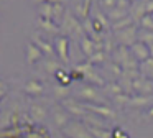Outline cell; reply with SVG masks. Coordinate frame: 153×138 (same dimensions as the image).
Masks as SVG:
<instances>
[{"mask_svg": "<svg viewBox=\"0 0 153 138\" xmlns=\"http://www.w3.org/2000/svg\"><path fill=\"white\" fill-rule=\"evenodd\" d=\"M61 28V35H74V36H79L81 39L84 38V36H87L86 33H84V25H81L79 18H77L76 15H71L69 12H66V15H64V20L63 23L59 25Z\"/></svg>", "mask_w": 153, "mask_h": 138, "instance_id": "1", "label": "cell"}, {"mask_svg": "<svg viewBox=\"0 0 153 138\" xmlns=\"http://www.w3.org/2000/svg\"><path fill=\"white\" fill-rule=\"evenodd\" d=\"M63 133L66 135L68 138H94L92 135H91L87 125H84L82 122H79V120L69 122V125L63 130Z\"/></svg>", "mask_w": 153, "mask_h": 138, "instance_id": "2", "label": "cell"}, {"mask_svg": "<svg viewBox=\"0 0 153 138\" xmlns=\"http://www.w3.org/2000/svg\"><path fill=\"white\" fill-rule=\"evenodd\" d=\"M115 41L120 46H125V48H132L137 41H138V33H137V26H130L125 28L122 31H115Z\"/></svg>", "mask_w": 153, "mask_h": 138, "instance_id": "3", "label": "cell"}, {"mask_svg": "<svg viewBox=\"0 0 153 138\" xmlns=\"http://www.w3.org/2000/svg\"><path fill=\"white\" fill-rule=\"evenodd\" d=\"M77 97H79V102H84V104H100V105L105 104V100L100 97L97 89L92 87V85H84L82 89H79Z\"/></svg>", "mask_w": 153, "mask_h": 138, "instance_id": "4", "label": "cell"}, {"mask_svg": "<svg viewBox=\"0 0 153 138\" xmlns=\"http://www.w3.org/2000/svg\"><path fill=\"white\" fill-rule=\"evenodd\" d=\"M53 45H54V51H56V56L59 58V61L63 64H68L69 62V54H68V51H69V39H68V36L58 35L54 38Z\"/></svg>", "mask_w": 153, "mask_h": 138, "instance_id": "5", "label": "cell"}, {"mask_svg": "<svg viewBox=\"0 0 153 138\" xmlns=\"http://www.w3.org/2000/svg\"><path fill=\"white\" fill-rule=\"evenodd\" d=\"M81 104H82V107L86 108L87 112H91V114H94V115H100V117H104V118H115V112L110 107H107L105 104L100 105V104H84V102H81Z\"/></svg>", "mask_w": 153, "mask_h": 138, "instance_id": "6", "label": "cell"}, {"mask_svg": "<svg viewBox=\"0 0 153 138\" xmlns=\"http://www.w3.org/2000/svg\"><path fill=\"white\" fill-rule=\"evenodd\" d=\"M63 107L66 108L68 112H69L71 115H74V117L77 118H84L89 112L86 110V108L82 107V104H81L79 100H73V99H68V100L63 102Z\"/></svg>", "mask_w": 153, "mask_h": 138, "instance_id": "7", "label": "cell"}, {"mask_svg": "<svg viewBox=\"0 0 153 138\" xmlns=\"http://www.w3.org/2000/svg\"><path fill=\"white\" fill-rule=\"evenodd\" d=\"M130 51H132V56H133V58H135L138 62H143V61H146V59L152 58L148 45H145V43H142V41H137L135 45L130 48Z\"/></svg>", "mask_w": 153, "mask_h": 138, "instance_id": "8", "label": "cell"}, {"mask_svg": "<svg viewBox=\"0 0 153 138\" xmlns=\"http://www.w3.org/2000/svg\"><path fill=\"white\" fill-rule=\"evenodd\" d=\"M33 45H36L38 48L41 49V53H43L46 58H54L56 56V51H54V45H51L50 41H46L45 38H41L40 35H35L33 36Z\"/></svg>", "mask_w": 153, "mask_h": 138, "instance_id": "9", "label": "cell"}, {"mask_svg": "<svg viewBox=\"0 0 153 138\" xmlns=\"http://www.w3.org/2000/svg\"><path fill=\"white\" fill-rule=\"evenodd\" d=\"M25 58H27L28 64H35V62H38L41 58H43V53H41V49L38 48L36 45L28 43L27 48H25Z\"/></svg>", "mask_w": 153, "mask_h": 138, "instance_id": "10", "label": "cell"}, {"mask_svg": "<svg viewBox=\"0 0 153 138\" xmlns=\"http://www.w3.org/2000/svg\"><path fill=\"white\" fill-rule=\"evenodd\" d=\"M54 122H56V127L61 128V130H64V128L69 125V112L66 110L64 107H58L54 108Z\"/></svg>", "mask_w": 153, "mask_h": 138, "instance_id": "11", "label": "cell"}, {"mask_svg": "<svg viewBox=\"0 0 153 138\" xmlns=\"http://www.w3.org/2000/svg\"><path fill=\"white\" fill-rule=\"evenodd\" d=\"M38 26H40L43 31L46 33H51V35H61V28L59 25L53 22V20H46V18H38Z\"/></svg>", "mask_w": 153, "mask_h": 138, "instance_id": "12", "label": "cell"}, {"mask_svg": "<svg viewBox=\"0 0 153 138\" xmlns=\"http://www.w3.org/2000/svg\"><path fill=\"white\" fill-rule=\"evenodd\" d=\"M146 15V2L145 3H132V7H130V16L133 18V22H142V18Z\"/></svg>", "mask_w": 153, "mask_h": 138, "instance_id": "13", "label": "cell"}, {"mask_svg": "<svg viewBox=\"0 0 153 138\" xmlns=\"http://www.w3.org/2000/svg\"><path fill=\"white\" fill-rule=\"evenodd\" d=\"M91 3H92V0H81L76 5V16L79 20H84V22H86V20L89 18V12H91V7H92Z\"/></svg>", "mask_w": 153, "mask_h": 138, "instance_id": "14", "label": "cell"}, {"mask_svg": "<svg viewBox=\"0 0 153 138\" xmlns=\"http://www.w3.org/2000/svg\"><path fill=\"white\" fill-rule=\"evenodd\" d=\"M46 107L45 105H40V104H33L30 107V117L33 118L36 123H40L41 125V122L45 120V117H46Z\"/></svg>", "mask_w": 153, "mask_h": 138, "instance_id": "15", "label": "cell"}, {"mask_svg": "<svg viewBox=\"0 0 153 138\" xmlns=\"http://www.w3.org/2000/svg\"><path fill=\"white\" fill-rule=\"evenodd\" d=\"M43 91H45L43 84L38 82V81H30V82L25 84V92H27L28 95H31V97H40V95L43 94Z\"/></svg>", "mask_w": 153, "mask_h": 138, "instance_id": "16", "label": "cell"}, {"mask_svg": "<svg viewBox=\"0 0 153 138\" xmlns=\"http://www.w3.org/2000/svg\"><path fill=\"white\" fill-rule=\"evenodd\" d=\"M81 49H82L84 56H86V58L89 59L91 56H92L94 53L97 51V48H96V41H92V39H91L89 36H84V38L81 39Z\"/></svg>", "mask_w": 153, "mask_h": 138, "instance_id": "17", "label": "cell"}, {"mask_svg": "<svg viewBox=\"0 0 153 138\" xmlns=\"http://www.w3.org/2000/svg\"><path fill=\"white\" fill-rule=\"evenodd\" d=\"M138 71H140V74H142L143 77L153 81V58H150V59H146V61L140 62Z\"/></svg>", "mask_w": 153, "mask_h": 138, "instance_id": "18", "label": "cell"}, {"mask_svg": "<svg viewBox=\"0 0 153 138\" xmlns=\"http://www.w3.org/2000/svg\"><path fill=\"white\" fill-rule=\"evenodd\" d=\"M105 15H107V18H109L110 23H115V22H119V20H123V18H127V16H128V15H127V10L119 8V7L109 10Z\"/></svg>", "mask_w": 153, "mask_h": 138, "instance_id": "19", "label": "cell"}, {"mask_svg": "<svg viewBox=\"0 0 153 138\" xmlns=\"http://www.w3.org/2000/svg\"><path fill=\"white\" fill-rule=\"evenodd\" d=\"M82 122H86V125H89V127H96V128H107L105 122L102 120V118H97V115L94 114H87L86 117L82 118Z\"/></svg>", "mask_w": 153, "mask_h": 138, "instance_id": "20", "label": "cell"}, {"mask_svg": "<svg viewBox=\"0 0 153 138\" xmlns=\"http://www.w3.org/2000/svg\"><path fill=\"white\" fill-rule=\"evenodd\" d=\"M38 15H40V18L53 20V3L45 2L41 5H38Z\"/></svg>", "mask_w": 153, "mask_h": 138, "instance_id": "21", "label": "cell"}, {"mask_svg": "<svg viewBox=\"0 0 153 138\" xmlns=\"http://www.w3.org/2000/svg\"><path fill=\"white\" fill-rule=\"evenodd\" d=\"M133 25H135V22H133V18L128 15L127 18H123V20H119V22L112 23V30H114V31H122V30H125V28H130V26H133Z\"/></svg>", "mask_w": 153, "mask_h": 138, "instance_id": "22", "label": "cell"}, {"mask_svg": "<svg viewBox=\"0 0 153 138\" xmlns=\"http://www.w3.org/2000/svg\"><path fill=\"white\" fill-rule=\"evenodd\" d=\"M84 79H86V81H89V82H92V84H97V85H105L104 79L100 77V76L97 74L96 71H94V66L86 72V74H84Z\"/></svg>", "mask_w": 153, "mask_h": 138, "instance_id": "23", "label": "cell"}, {"mask_svg": "<svg viewBox=\"0 0 153 138\" xmlns=\"http://www.w3.org/2000/svg\"><path fill=\"white\" fill-rule=\"evenodd\" d=\"M153 102V99L150 95H133L130 99L128 105H137V107H143V105H150Z\"/></svg>", "mask_w": 153, "mask_h": 138, "instance_id": "24", "label": "cell"}, {"mask_svg": "<svg viewBox=\"0 0 153 138\" xmlns=\"http://www.w3.org/2000/svg\"><path fill=\"white\" fill-rule=\"evenodd\" d=\"M87 128H89L91 135L94 138H114L112 131H109L107 128H96V127H89V125H87Z\"/></svg>", "mask_w": 153, "mask_h": 138, "instance_id": "25", "label": "cell"}, {"mask_svg": "<svg viewBox=\"0 0 153 138\" xmlns=\"http://www.w3.org/2000/svg\"><path fill=\"white\" fill-rule=\"evenodd\" d=\"M43 68H45V71H46L48 74H56V72L61 69V66H59V62H58L54 58H48L46 61H45Z\"/></svg>", "mask_w": 153, "mask_h": 138, "instance_id": "26", "label": "cell"}, {"mask_svg": "<svg viewBox=\"0 0 153 138\" xmlns=\"http://www.w3.org/2000/svg\"><path fill=\"white\" fill-rule=\"evenodd\" d=\"M94 18H96L97 22H99L100 25H102L104 28H105V30L112 28V23L109 22V18H107V15H105V13H104L100 8H99V10H96V13H94Z\"/></svg>", "mask_w": 153, "mask_h": 138, "instance_id": "27", "label": "cell"}, {"mask_svg": "<svg viewBox=\"0 0 153 138\" xmlns=\"http://www.w3.org/2000/svg\"><path fill=\"white\" fill-rule=\"evenodd\" d=\"M54 95H56L58 99H61V100H68V97H69V87H66V85H54Z\"/></svg>", "mask_w": 153, "mask_h": 138, "instance_id": "28", "label": "cell"}, {"mask_svg": "<svg viewBox=\"0 0 153 138\" xmlns=\"http://www.w3.org/2000/svg\"><path fill=\"white\" fill-rule=\"evenodd\" d=\"M138 41L145 43V45H152V43H153V31L140 30V33H138Z\"/></svg>", "mask_w": 153, "mask_h": 138, "instance_id": "29", "label": "cell"}, {"mask_svg": "<svg viewBox=\"0 0 153 138\" xmlns=\"http://www.w3.org/2000/svg\"><path fill=\"white\" fill-rule=\"evenodd\" d=\"M140 26L142 30H146V31H153V15H145L140 22Z\"/></svg>", "mask_w": 153, "mask_h": 138, "instance_id": "30", "label": "cell"}, {"mask_svg": "<svg viewBox=\"0 0 153 138\" xmlns=\"http://www.w3.org/2000/svg\"><path fill=\"white\" fill-rule=\"evenodd\" d=\"M87 61H89L91 64H100V62L105 61V51H96Z\"/></svg>", "mask_w": 153, "mask_h": 138, "instance_id": "31", "label": "cell"}, {"mask_svg": "<svg viewBox=\"0 0 153 138\" xmlns=\"http://www.w3.org/2000/svg\"><path fill=\"white\" fill-rule=\"evenodd\" d=\"M105 89H107V92H109L112 97H117L119 94H123V91H122V87H120V84H117V82H112L110 85H105Z\"/></svg>", "mask_w": 153, "mask_h": 138, "instance_id": "32", "label": "cell"}, {"mask_svg": "<svg viewBox=\"0 0 153 138\" xmlns=\"http://www.w3.org/2000/svg\"><path fill=\"white\" fill-rule=\"evenodd\" d=\"M117 7V0H100V10H105V13L109 10Z\"/></svg>", "mask_w": 153, "mask_h": 138, "instance_id": "33", "label": "cell"}, {"mask_svg": "<svg viewBox=\"0 0 153 138\" xmlns=\"http://www.w3.org/2000/svg\"><path fill=\"white\" fill-rule=\"evenodd\" d=\"M130 99H132V95H128V94H119L117 97H114V100L117 102L119 105H127V104H130Z\"/></svg>", "mask_w": 153, "mask_h": 138, "instance_id": "34", "label": "cell"}, {"mask_svg": "<svg viewBox=\"0 0 153 138\" xmlns=\"http://www.w3.org/2000/svg\"><path fill=\"white\" fill-rule=\"evenodd\" d=\"M35 133L40 135L41 138H50V133H48V130H46V128H43L40 123L35 125Z\"/></svg>", "mask_w": 153, "mask_h": 138, "instance_id": "35", "label": "cell"}, {"mask_svg": "<svg viewBox=\"0 0 153 138\" xmlns=\"http://www.w3.org/2000/svg\"><path fill=\"white\" fill-rule=\"evenodd\" d=\"M117 7H119V8H123V10H127V8L130 10L132 0H117Z\"/></svg>", "mask_w": 153, "mask_h": 138, "instance_id": "36", "label": "cell"}, {"mask_svg": "<svg viewBox=\"0 0 153 138\" xmlns=\"http://www.w3.org/2000/svg\"><path fill=\"white\" fill-rule=\"evenodd\" d=\"M112 137L114 138H128V135H127L125 131H122L120 128H115V130L112 131Z\"/></svg>", "mask_w": 153, "mask_h": 138, "instance_id": "37", "label": "cell"}, {"mask_svg": "<svg viewBox=\"0 0 153 138\" xmlns=\"http://www.w3.org/2000/svg\"><path fill=\"white\" fill-rule=\"evenodd\" d=\"M91 20H92V26H94V30H96L97 33H104V31H105V28H104V26L100 25L96 18H91Z\"/></svg>", "mask_w": 153, "mask_h": 138, "instance_id": "38", "label": "cell"}, {"mask_svg": "<svg viewBox=\"0 0 153 138\" xmlns=\"http://www.w3.org/2000/svg\"><path fill=\"white\" fill-rule=\"evenodd\" d=\"M146 15H153V0L146 2Z\"/></svg>", "mask_w": 153, "mask_h": 138, "instance_id": "39", "label": "cell"}, {"mask_svg": "<svg viewBox=\"0 0 153 138\" xmlns=\"http://www.w3.org/2000/svg\"><path fill=\"white\" fill-rule=\"evenodd\" d=\"M5 92H7V89H0V100H2V97L5 95Z\"/></svg>", "mask_w": 153, "mask_h": 138, "instance_id": "40", "label": "cell"}, {"mask_svg": "<svg viewBox=\"0 0 153 138\" xmlns=\"http://www.w3.org/2000/svg\"><path fill=\"white\" fill-rule=\"evenodd\" d=\"M36 5H41V3H45V2H48V0H33Z\"/></svg>", "mask_w": 153, "mask_h": 138, "instance_id": "41", "label": "cell"}, {"mask_svg": "<svg viewBox=\"0 0 153 138\" xmlns=\"http://www.w3.org/2000/svg\"><path fill=\"white\" fill-rule=\"evenodd\" d=\"M50 3H63V0H48Z\"/></svg>", "mask_w": 153, "mask_h": 138, "instance_id": "42", "label": "cell"}, {"mask_svg": "<svg viewBox=\"0 0 153 138\" xmlns=\"http://www.w3.org/2000/svg\"><path fill=\"white\" fill-rule=\"evenodd\" d=\"M148 48H150V54H152V58H153V43H152V45H148Z\"/></svg>", "mask_w": 153, "mask_h": 138, "instance_id": "43", "label": "cell"}, {"mask_svg": "<svg viewBox=\"0 0 153 138\" xmlns=\"http://www.w3.org/2000/svg\"><path fill=\"white\" fill-rule=\"evenodd\" d=\"M148 115H150V117H153V105L150 107V110H148Z\"/></svg>", "mask_w": 153, "mask_h": 138, "instance_id": "44", "label": "cell"}, {"mask_svg": "<svg viewBox=\"0 0 153 138\" xmlns=\"http://www.w3.org/2000/svg\"><path fill=\"white\" fill-rule=\"evenodd\" d=\"M0 89H7V87H5V84H4L2 81H0Z\"/></svg>", "mask_w": 153, "mask_h": 138, "instance_id": "45", "label": "cell"}, {"mask_svg": "<svg viewBox=\"0 0 153 138\" xmlns=\"http://www.w3.org/2000/svg\"><path fill=\"white\" fill-rule=\"evenodd\" d=\"M132 2H138V0H132Z\"/></svg>", "mask_w": 153, "mask_h": 138, "instance_id": "46", "label": "cell"}, {"mask_svg": "<svg viewBox=\"0 0 153 138\" xmlns=\"http://www.w3.org/2000/svg\"><path fill=\"white\" fill-rule=\"evenodd\" d=\"M92 2H97V0H92Z\"/></svg>", "mask_w": 153, "mask_h": 138, "instance_id": "47", "label": "cell"}]
</instances>
